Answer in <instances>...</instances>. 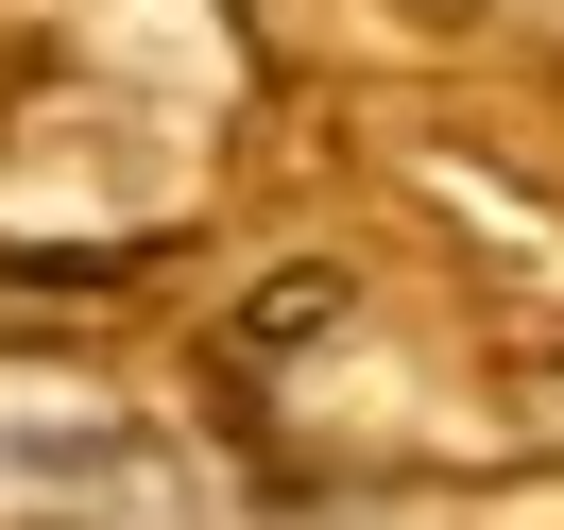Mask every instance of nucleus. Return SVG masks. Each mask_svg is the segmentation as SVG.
I'll return each mask as SVG.
<instances>
[{
  "instance_id": "nucleus-1",
  "label": "nucleus",
  "mask_w": 564,
  "mask_h": 530,
  "mask_svg": "<svg viewBox=\"0 0 564 530\" xmlns=\"http://www.w3.org/2000/svg\"><path fill=\"white\" fill-rule=\"evenodd\" d=\"M0 530H206V513H188L172 445H138L104 411H35L0 445Z\"/></svg>"
}]
</instances>
